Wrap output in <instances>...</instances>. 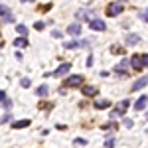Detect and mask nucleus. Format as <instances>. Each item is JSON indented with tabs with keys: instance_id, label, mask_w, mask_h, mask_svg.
I'll return each mask as SVG.
<instances>
[{
	"instance_id": "a878e982",
	"label": "nucleus",
	"mask_w": 148,
	"mask_h": 148,
	"mask_svg": "<svg viewBox=\"0 0 148 148\" xmlns=\"http://www.w3.org/2000/svg\"><path fill=\"white\" fill-rule=\"evenodd\" d=\"M6 101V91H0V103Z\"/></svg>"
},
{
	"instance_id": "ddd939ff",
	"label": "nucleus",
	"mask_w": 148,
	"mask_h": 148,
	"mask_svg": "<svg viewBox=\"0 0 148 148\" xmlns=\"http://www.w3.org/2000/svg\"><path fill=\"white\" fill-rule=\"evenodd\" d=\"M16 32L20 34V38H26V34H28V28H26L24 24H18V26H16Z\"/></svg>"
},
{
	"instance_id": "412c9836",
	"label": "nucleus",
	"mask_w": 148,
	"mask_h": 148,
	"mask_svg": "<svg viewBox=\"0 0 148 148\" xmlns=\"http://www.w3.org/2000/svg\"><path fill=\"white\" fill-rule=\"evenodd\" d=\"M65 49H73V47H79V42H67V44H65Z\"/></svg>"
},
{
	"instance_id": "20e7f679",
	"label": "nucleus",
	"mask_w": 148,
	"mask_h": 148,
	"mask_svg": "<svg viewBox=\"0 0 148 148\" xmlns=\"http://www.w3.org/2000/svg\"><path fill=\"white\" fill-rule=\"evenodd\" d=\"M128 65H130V61H128V59H123L121 63H116V65H114V73H121V75L128 73Z\"/></svg>"
},
{
	"instance_id": "0eeeda50",
	"label": "nucleus",
	"mask_w": 148,
	"mask_h": 148,
	"mask_svg": "<svg viewBox=\"0 0 148 148\" xmlns=\"http://www.w3.org/2000/svg\"><path fill=\"white\" fill-rule=\"evenodd\" d=\"M67 34H69V36H73V38H77V36L81 34V26H79L77 22L71 24V26H67Z\"/></svg>"
},
{
	"instance_id": "bb28decb",
	"label": "nucleus",
	"mask_w": 148,
	"mask_h": 148,
	"mask_svg": "<svg viewBox=\"0 0 148 148\" xmlns=\"http://www.w3.org/2000/svg\"><path fill=\"white\" fill-rule=\"evenodd\" d=\"M91 65H93V56H89L87 57V67H91Z\"/></svg>"
},
{
	"instance_id": "dca6fc26",
	"label": "nucleus",
	"mask_w": 148,
	"mask_h": 148,
	"mask_svg": "<svg viewBox=\"0 0 148 148\" xmlns=\"http://www.w3.org/2000/svg\"><path fill=\"white\" fill-rule=\"evenodd\" d=\"M0 16H2V18L12 16V14H10V8H8V6H4V4H0Z\"/></svg>"
},
{
	"instance_id": "f3484780",
	"label": "nucleus",
	"mask_w": 148,
	"mask_h": 148,
	"mask_svg": "<svg viewBox=\"0 0 148 148\" xmlns=\"http://www.w3.org/2000/svg\"><path fill=\"white\" fill-rule=\"evenodd\" d=\"M47 91H49V89H47V85H40V87H38V95H40V97H44V95H47Z\"/></svg>"
},
{
	"instance_id": "423d86ee",
	"label": "nucleus",
	"mask_w": 148,
	"mask_h": 148,
	"mask_svg": "<svg viewBox=\"0 0 148 148\" xmlns=\"http://www.w3.org/2000/svg\"><path fill=\"white\" fill-rule=\"evenodd\" d=\"M146 85H148V75H144V77H140L136 83H132V91H140V89L146 87Z\"/></svg>"
},
{
	"instance_id": "2eb2a0df",
	"label": "nucleus",
	"mask_w": 148,
	"mask_h": 148,
	"mask_svg": "<svg viewBox=\"0 0 148 148\" xmlns=\"http://www.w3.org/2000/svg\"><path fill=\"white\" fill-rule=\"evenodd\" d=\"M26 126H30V121H28V119H24V121H16V123H14V128H26Z\"/></svg>"
},
{
	"instance_id": "9b49d317",
	"label": "nucleus",
	"mask_w": 148,
	"mask_h": 148,
	"mask_svg": "<svg viewBox=\"0 0 148 148\" xmlns=\"http://www.w3.org/2000/svg\"><path fill=\"white\" fill-rule=\"evenodd\" d=\"M83 95L85 97H93V95H97V89L91 87V85H83Z\"/></svg>"
},
{
	"instance_id": "4be33fe9",
	"label": "nucleus",
	"mask_w": 148,
	"mask_h": 148,
	"mask_svg": "<svg viewBox=\"0 0 148 148\" xmlns=\"http://www.w3.org/2000/svg\"><path fill=\"white\" fill-rule=\"evenodd\" d=\"M140 18H142L144 22H148V8H144V10H140Z\"/></svg>"
},
{
	"instance_id": "4468645a",
	"label": "nucleus",
	"mask_w": 148,
	"mask_h": 148,
	"mask_svg": "<svg viewBox=\"0 0 148 148\" xmlns=\"http://www.w3.org/2000/svg\"><path fill=\"white\" fill-rule=\"evenodd\" d=\"M14 46L16 47H26L28 46V40H26V38H16V40H14Z\"/></svg>"
},
{
	"instance_id": "7ed1b4c3",
	"label": "nucleus",
	"mask_w": 148,
	"mask_h": 148,
	"mask_svg": "<svg viewBox=\"0 0 148 148\" xmlns=\"http://www.w3.org/2000/svg\"><path fill=\"white\" fill-rule=\"evenodd\" d=\"M81 83H83V77L81 75H69L67 79H65V85L67 87H79Z\"/></svg>"
},
{
	"instance_id": "a211bd4d",
	"label": "nucleus",
	"mask_w": 148,
	"mask_h": 148,
	"mask_svg": "<svg viewBox=\"0 0 148 148\" xmlns=\"http://www.w3.org/2000/svg\"><path fill=\"white\" fill-rule=\"evenodd\" d=\"M95 107L97 109H107V107H111V103L109 101H95Z\"/></svg>"
},
{
	"instance_id": "cd10ccee",
	"label": "nucleus",
	"mask_w": 148,
	"mask_h": 148,
	"mask_svg": "<svg viewBox=\"0 0 148 148\" xmlns=\"http://www.w3.org/2000/svg\"><path fill=\"white\" fill-rule=\"evenodd\" d=\"M53 38H63V34H61V32H57V30H56V32H53Z\"/></svg>"
},
{
	"instance_id": "6e6552de",
	"label": "nucleus",
	"mask_w": 148,
	"mask_h": 148,
	"mask_svg": "<svg viewBox=\"0 0 148 148\" xmlns=\"http://www.w3.org/2000/svg\"><path fill=\"white\" fill-rule=\"evenodd\" d=\"M146 105H148V97H146V95H142V97L134 103V109H136V111H144V109H146Z\"/></svg>"
},
{
	"instance_id": "5701e85b",
	"label": "nucleus",
	"mask_w": 148,
	"mask_h": 148,
	"mask_svg": "<svg viewBox=\"0 0 148 148\" xmlns=\"http://www.w3.org/2000/svg\"><path fill=\"white\" fill-rule=\"evenodd\" d=\"M105 146H107V148H113L114 146V140H113V138H109V140L105 142Z\"/></svg>"
},
{
	"instance_id": "f03ea898",
	"label": "nucleus",
	"mask_w": 148,
	"mask_h": 148,
	"mask_svg": "<svg viewBox=\"0 0 148 148\" xmlns=\"http://www.w3.org/2000/svg\"><path fill=\"white\" fill-rule=\"evenodd\" d=\"M128 105H130V101L126 99V101H121L116 107H114V111L111 113V119H116V116H121V114H125V111L128 109Z\"/></svg>"
},
{
	"instance_id": "c85d7f7f",
	"label": "nucleus",
	"mask_w": 148,
	"mask_h": 148,
	"mask_svg": "<svg viewBox=\"0 0 148 148\" xmlns=\"http://www.w3.org/2000/svg\"><path fill=\"white\" fill-rule=\"evenodd\" d=\"M103 128H116V125H114V123H111V125H105Z\"/></svg>"
},
{
	"instance_id": "aec40b11",
	"label": "nucleus",
	"mask_w": 148,
	"mask_h": 148,
	"mask_svg": "<svg viewBox=\"0 0 148 148\" xmlns=\"http://www.w3.org/2000/svg\"><path fill=\"white\" fill-rule=\"evenodd\" d=\"M73 144H75V146H85V144H87V140H85V138H75V140H73Z\"/></svg>"
},
{
	"instance_id": "b1692460",
	"label": "nucleus",
	"mask_w": 148,
	"mask_h": 148,
	"mask_svg": "<svg viewBox=\"0 0 148 148\" xmlns=\"http://www.w3.org/2000/svg\"><path fill=\"white\" fill-rule=\"evenodd\" d=\"M140 57H142V65L148 67V53H146V56H140Z\"/></svg>"
},
{
	"instance_id": "393cba45",
	"label": "nucleus",
	"mask_w": 148,
	"mask_h": 148,
	"mask_svg": "<svg viewBox=\"0 0 148 148\" xmlns=\"http://www.w3.org/2000/svg\"><path fill=\"white\" fill-rule=\"evenodd\" d=\"M22 87H30V79H28V77H24V79H22Z\"/></svg>"
},
{
	"instance_id": "1a4fd4ad",
	"label": "nucleus",
	"mask_w": 148,
	"mask_h": 148,
	"mask_svg": "<svg viewBox=\"0 0 148 148\" xmlns=\"http://www.w3.org/2000/svg\"><path fill=\"white\" fill-rule=\"evenodd\" d=\"M69 69H71V63H61L59 67L56 69V73L53 75H57V77H61V75H65V73H69Z\"/></svg>"
},
{
	"instance_id": "6ab92c4d",
	"label": "nucleus",
	"mask_w": 148,
	"mask_h": 148,
	"mask_svg": "<svg viewBox=\"0 0 148 148\" xmlns=\"http://www.w3.org/2000/svg\"><path fill=\"white\" fill-rule=\"evenodd\" d=\"M77 20H89V18H87V10H79L77 12Z\"/></svg>"
},
{
	"instance_id": "9d476101",
	"label": "nucleus",
	"mask_w": 148,
	"mask_h": 148,
	"mask_svg": "<svg viewBox=\"0 0 148 148\" xmlns=\"http://www.w3.org/2000/svg\"><path fill=\"white\" fill-rule=\"evenodd\" d=\"M128 61H130V65H132L134 69H142V67H144V65H142V57L138 56V53H136V56H132Z\"/></svg>"
},
{
	"instance_id": "39448f33",
	"label": "nucleus",
	"mask_w": 148,
	"mask_h": 148,
	"mask_svg": "<svg viewBox=\"0 0 148 148\" xmlns=\"http://www.w3.org/2000/svg\"><path fill=\"white\" fill-rule=\"evenodd\" d=\"M89 26H91V30H97V32H103V30L107 28V24L103 22L101 18H95V20H89Z\"/></svg>"
},
{
	"instance_id": "f257e3e1",
	"label": "nucleus",
	"mask_w": 148,
	"mask_h": 148,
	"mask_svg": "<svg viewBox=\"0 0 148 148\" xmlns=\"http://www.w3.org/2000/svg\"><path fill=\"white\" fill-rule=\"evenodd\" d=\"M123 10H125V2H111L109 8H107V14L113 18V16H119Z\"/></svg>"
},
{
	"instance_id": "f8f14e48",
	"label": "nucleus",
	"mask_w": 148,
	"mask_h": 148,
	"mask_svg": "<svg viewBox=\"0 0 148 148\" xmlns=\"http://www.w3.org/2000/svg\"><path fill=\"white\" fill-rule=\"evenodd\" d=\"M138 42H140V36H136V34L126 36V44H128V46H134V44H138Z\"/></svg>"
}]
</instances>
